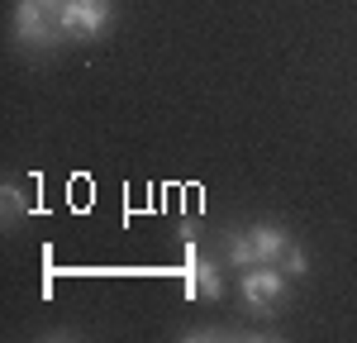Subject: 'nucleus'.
Listing matches in <instances>:
<instances>
[{
	"mask_svg": "<svg viewBox=\"0 0 357 343\" xmlns=\"http://www.w3.org/2000/svg\"><path fill=\"white\" fill-rule=\"evenodd\" d=\"M238 300H243L248 314H262V319H272L281 310V300H286V272L276 267V262H257V267H243V277H238Z\"/></svg>",
	"mask_w": 357,
	"mask_h": 343,
	"instance_id": "nucleus-1",
	"label": "nucleus"
},
{
	"mask_svg": "<svg viewBox=\"0 0 357 343\" xmlns=\"http://www.w3.org/2000/svg\"><path fill=\"white\" fill-rule=\"evenodd\" d=\"M57 38H62V24H57L53 5H43V0H20V5H15V43H20V48L48 53Z\"/></svg>",
	"mask_w": 357,
	"mask_h": 343,
	"instance_id": "nucleus-2",
	"label": "nucleus"
},
{
	"mask_svg": "<svg viewBox=\"0 0 357 343\" xmlns=\"http://www.w3.org/2000/svg\"><path fill=\"white\" fill-rule=\"evenodd\" d=\"M114 0H62L57 5V24H62V38H77V43H91L110 29Z\"/></svg>",
	"mask_w": 357,
	"mask_h": 343,
	"instance_id": "nucleus-3",
	"label": "nucleus"
},
{
	"mask_svg": "<svg viewBox=\"0 0 357 343\" xmlns=\"http://www.w3.org/2000/svg\"><path fill=\"white\" fill-rule=\"evenodd\" d=\"M186 296H191V300H220V296H224L220 267L205 262L195 243H186Z\"/></svg>",
	"mask_w": 357,
	"mask_h": 343,
	"instance_id": "nucleus-4",
	"label": "nucleus"
},
{
	"mask_svg": "<svg viewBox=\"0 0 357 343\" xmlns=\"http://www.w3.org/2000/svg\"><path fill=\"white\" fill-rule=\"evenodd\" d=\"M0 205H5V224L15 229L24 215H33V176H20V181H5L0 191Z\"/></svg>",
	"mask_w": 357,
	"mask_h": 343,
	"instance_id": "nucleus-5",
	"label": "nucleus"
},
{
	"mask_svg": "<svg viewBox=\"0 0 357 343\" xmlns=\"http://www.w3.org/2000/svg\"><path fill=\"white\" fill-rule=\"evenodd\" d=\"M252 234V248H257V262H281V253H286V243H291V234L276 224H252L248 229Z\"/></svg>",
	"mask_w": 357,
	"mask_h": 343,
	"instance_id": "nucleus-6",
	"label": "nucleus"
},
{
	"mask_svg": "<svg viewBox=\"0 0 357 343\" xmlns=\"http://www.w3.org/2000/svg\"><path fill=\"white\" fill-rule=\"evenodd\" d=\"M224 248H229V262L234 267H257V248H252V234H229L224 238Z\"/></svg>",
	"mask_w": 357,
	"mask_h": 343,
	"instance_id": "nucleus-7",
	"label": "nucleus"
},
{
	"mask_svg": "<svg viewBox=\"0 0 357 343\" xmlns=\"http://www.w3.org/2000/svg\"><path fill=\"white\" fill-rule=\"evenodd\" d=\"M276 267H281L286 277H305V267H310V257H305V248H301V243H296V238H291V243H286V253H281V262H276Z\"/></svg>",
	"mask_w": 357,
	"mask_h": 343,
	"instance_id": "nucleus-8",
	"label": "nucleus"
},
{
	"mask_svg": "<svg viewBox=\"0 0 357 343\" xmlns=\"http://www.w3.org/2000/svg\"><path fill=\"white\" fill-rule=\"evenodd\" d=\"M43 5H53V10H57V5H62V0H43Z\"/></svg>",
	"mask_w": 357,
	"mask_h": 343,
	"instance_id": "nucleus-9",
	"label": "nucleus"
}]
</instances>
